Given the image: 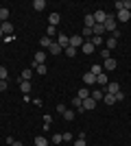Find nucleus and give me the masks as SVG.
<instances>
[{
	"instance_id": "nucleus-12",
	"label": "nucleus",
	"mask_w": 131,
	"mask_h": 146,
	"mask_svg": "<svg viewBox=\"0 0 131 146\" xmlns=\"http://www.w3.org/2000/svg\"><path fill=\"white\" fill-rule=\"evenodd\" d=\"M105 92H107V94H118V92H120V85H118V83H107Z\"/></svg>"
},
{
	"instance_id": "nucleus-31",
	"label": "nucleus",
	"mask_w": 131,
	"mask_h": 146,
	"mask_svg": "<svg viewBox=\"0 0 131 146\" xmlns=\"http://www.w3.org/2000/svg\"><path fill=\"white\" fill-rule=\"evenodd\" d=\"M53 35H57V29L48 24V29H46V37H50V39H53Z\"/></svg>"
},
{
	"instance_id": "nucleus-33",
	"label": "nucleus",
	"mask_w": 131,
	"mask_h": 146,
	"mask_svg": "<svg viewBox=\"0 0 131 146\" xmlns=\"http://www.w3.org/2000/svg\"><path fill=\"white\" fill-rule=\"evenodd\" d=\"M83 39H85V42H87V37H92V29H87V26H83Z\"/></svg>"
},
{
	"instance_id": "nucleus-26",
	"label": "nucleus",
	"mask_w": 131,
	"mask_h": 146,
	"mask_svg": "<svg viewBox=\"0 0 131 146\" xmlns=\"http://www.w3.org/2000/svg\"><path fill=\"white\" fill-rule=\"evenodd\" d=\"M35 146H48V140L44 135H39V137H35Z\"/></svg>"
},
{
	"instance_id": "nucleus-45",
	"label": "nucleus",
	"mask_w": 131,
	"mask_h": 146,
	"mask_svg": "<svg viewBox=\"0 0 131 146\" xmlns=\"http://www.w3.org/2000/svg\"><path fill=\"white\" fill-rule=\"evenodd\" d=\"M0 39H5V33H2V29H0Z\"/></svg>"
},
{
	"instance_id": "nucleus-43",
	"label": "nucleus",
	"mask_w": 131,
	"mask_h": 146,
	"mask_svg": "<svg viewBox=\"0 0 131 146\" xmlns=\"http://www.w3.org/2000/svg\"><path fill=\"white\" fill-rule=\"evenodd\" d=\"M0 92H7V81H0Z\"/></svg>"
},
{
	"instance_id": "nucleus-39",
	"label": "nucleus",
	"mask_w": 131,
	"mask_h": 146,
	"mask_svg": "<svg viewBox=\"0 0 131 146\" xmlns=\"http://www.w3.org/2000/svg\"><path fill=\"white\" fill-rule=\"evenodd\" d=\"M66 55H68V57H74V55H76V48H72V46H68V48H66Z\"/></svg>"
},
{
	"instance_id": "nucleus-34",
	"label": "nucleus",
	"mask_w": 131,
	"mask_h": 146,
	"mask_svg": "<svg viewBox=\"0 0 131 146\" xmlns=\"http://www.w3.org/2000/svg\"><path fill=\"white\" fill-rule=\"evenodd\" d=\"M63 118H66V120H74V111L66 109V111H63Z\"/></svg>"
},
{
	"instance_id": "nucleus-27",
	"label": "nucleus",
	"mask_w": 131,
	"mask_h": 146,
	"mask_svg": "<svg viewBox=\"0 0 131 146\" xmlns=\"http://www.w3.org/2000/svg\"><path fill=\"white\" fill-rule=\"evenodd\" d=\"M31 76H33L31 70H24V72L20 74V81H31Z\"/></svg>"
},
{
	"instance_id": "nucleus-2",
	"label": "nucleus",
	"mask_w": 131,
	"mask_h": 146,
	"mask_svg": "<svg viewBox=\"0 0 131 146\" xmlns=\"http://www.w3.org/2000/svg\"><path fill=\"white\" fill-rule=\"evenodd\" d=\"M44 61H46V52L44 50H39V52H35V57H33V68H37V66H44Z\"/></svg>"
},
{
	"instance_id": "nucleus-1",
	"label": "nucleus",
	"mask_w": 131,
	"mask_h": 146,
	"mask_svg": "<svg viewBox=\"0 0 131 146\" xmlns=\"http://www.w3.org/2000/svg\"><path fill=\"white\" fill-rule=\"evenodd\" d=\"M105 31H109V33H116L118 31V24H116V20H114V15H107V20H105Z\"/></svg>"
},
{
	"instance_id": "nucleus-35",
	"label": "nucleus",
	"mask_w": 131,
	"mask_h": 146,
	"mask_svg": "<svg viewBox=\"0 0 131 146\" xmlns=\"http://www.w3.org/2000/svg\"><path fill=\"white\" fill-rule=\"evenodd\" d=\"M61 142H63V137H61V133H57V135H53V144H61Z\"/></svg>"
},
{
	"instance_id": "nucleus-7",
	"label": "nucleus",
	"mask_w": 131,
	"mask_h": 146,
	"mask_svg": "<svg viewBox=\"0 0 131 146\" xmlns=\"http://www.w3.org/2000/svg\"><path fill=\"white\" fill-rule=\"evenodd\" d=\"M103 33H105V24H94V26H92V35L103 37Z\"/></svg>"
},
{
	"instance_id": "nucleus-4",
	"label": "nucleus",
	"mask_w": 131,
	"mask_h": 146,
	"mask_svg": "<svg viewBox=\"0 0 131 146\" xmlns=\"http://www.w3.org/2000/svg\"><path fill=\"white\" fill-rule=\"evenodd\" d=\"M92 15H94V22H96V24H105L107 13L103 11V9H98V11H96V13H92Z\"/></svg>"
},
{
	"instance_id": "nucleus-18",
	"label": "nucleus",
	"mask_w": 131,
	"mask_h": 146,
	"mask_svg": "<svg viewBox=\"0 0 131 146\" xmlns=\"http://www.w3.org/2000/svg\"><path fill=\"white\" fill-rule=\"evenodd\" d=\"M118 20L120 22H129L131 20V11H118Z\"/></svg>"
},
{
	"instance_id": "nucleus-41",
	"label": "nucleus",
	"mask_w": 131,
	"mask_h": 146,
	"mask_svg": "<svg viewBox=\"0 0 131 146\" xmlns=\"http://www.w3.org/2000/svg\"><path fill=\"white\" fill-rule=\"evenodd\" d=\"M114 96H116V103H120V100H125V94H122V92H118V94H114Z\"/></svg>"
},
{
	"instance_id": "nucleus-23",
	"label": "nucleus",
	"mask_w": 131,
	"mask_h": 146,
	"mask_svg": "<svg viewBox=\"0 0 131 146\" xmlns=\"http://www.w3.org/2000/svg\"><path fill=\"white\" fill-rule=\"evenodd\" d=\"M7 20H9V9H7V7H2V9H0V22L5 24Z\"/></svg>"
},
{
	"instance_id": "nucleus-28",
	"label": "nucleus",
	"mask_w": 131,
	"mask_h": 146,
	"mask_svg": "<svg viewBox=\"0 0 131 146\" xmlns=\"http://www.w3.org/2000/svg\"><path fill=\"white\" fill-rule=\"evenodd\" d=\"M81 105H83V100H81L79 96H74V98H72V107H76V111L81 109Z\"/></svg>"
},
{
	"instance_id": "nucleus-40",
	"label": "nucleus",
	"mask_w": 131,
	"mask_h": 146,
	"mask_svg": "<svg viewBox=\"0 0 131 146\" xmlns=\"http://www.w3.org/2000/svg\"><path fill=\"white\" fill-rule=\"evenodd\" d=\"M35 70H37V74H46V72H48V68H46V66H37Z\"/></svg>"
},
{
	"instance_id": "nucleus-29",
	"label": "nucleus",
	"mask_w": 131,
	"mask_h": 146,
	"mask_svg": "<svg viewBox=\"0 0 131 146\" xmlns=\"http://www.w3.org/2000/svg\"><path fill=\"white\" fill-rule=\"evenodd\" d=\"M61 137H63V142H74V135L70 133V131H66V133H61Z\"/></svg>"
},
{
	"instance_id": "nucleus-6",
	"label": "nucleus",
	"mask_w": 131,
	"mask_h": 146,
	"mask_svg": "<svg viewBox=\"0 0 131 146\" xmlns=\"http://www.w3.org/2000/svg\"><path fill=\"white\" fill-rule=\"evenodd\" d=\"M105 94H107L105 90H94V92H90V98H94V100L98 103V100H103V96H105Z\"/></svg>"
},
{
	"instance_id": "nucleus-22",
	"label": "nucleus",
	"mask_w": 131,
	"mask_h": 146,
	"mask_svg": "<svg viewBox=\"0 0 131 146\" xmlns=\"http://www.w3.org/2000/svg\"><path fill=\"white\" fill-rule=\"evenodd\" d=\"M76 96L81 98V100H85V98H90V90H87V87H81V90L76 92Z\"/></svg>"
},
{
	"instance_id": "nucleus-15",
	"label": "nucleus",
	"mask_w": 131,
	"mask_h": 146,
	"mask_svg": "<svg viewBox=\"0 0 131 146\" xmlns=\"http://www.w3.org/2000/svg\"><path fill=\"white\" fill-rule=\"evenodd\" d=\"M20 92H22V94H29V92H31V81H20Z\"/></svg>"
},
{
	"instance_id": "nucleus-3",
	"label": "nucleus",
	"mask_w": 131,
	"mask_h": 146,
	"mask_svg": "<svg viewBox=\"0 0 131 146\" xmlns=\"http://www.w3.org/2000/svg\"><path fill=\"white\" fill-rule=\"evenodd\" d=\"M94 107H96V100H94V98H85V100H83V105H81V109H79V111H92Z\"/></svg>"
},
{
	"instance_id": "nucleus-16",
	"label": "nucleus",
	"mask_w": 131,
	"mask_h": 146,
	"mask_svg": "<svg viewBox=\"0 0 131 146\" xmlns=\"http://www.w3.org/2000/svg\"><path fill=\"white\" fill-rule=\"evenodd\" d=\"M61 46H59V44H57V42H53V44H50V48H48V52H50V55H59V52H61Z\"/></svg>"
},
{
	"instance_id": "nucleus-25",
	"label": "nucleus",
	"mask_w": 131,
	"mask_h": 146,
	"mask_svg": "<svg viewBox=\"0 0 131 146\" xmlns=\"http://www.w3.org/2000/svg\"><path fill=\"white\" fill-rule=\"evenodd\" d=\"M103 103L105 105H114L116 103V96H114V94H105V96H103Z\"/></svg>"
},
{
	"instance_id": "nucleus-10",
	"label": "nucleus",
	"mask_w": 131,
	"mask_h": 146,
	"mask_svg": "<svg viewBox=\"0 0 131 146\" xmlns=\"http://www.w3.org/2000/svg\"><path fill=\"white\" fill-rule=\"evenodd\" d=\"M57 44H59V46H61V48L66 50V48L70 46V37H66V35L61 33V35H59V39H57Z\"/></svg>"
},
{
	"instance_id": "nucleus-14",
	"label": "nucleus",
	"mask_w": 131,
	"mask_h": 146,
	"mask_svg": "<svg viewBox=\"0 0 131 146\" xmlns=\"http://www.w3.org/2000/svg\"><path fill=\"white\" fill-rule=\"evenodd\" d=\"M81 50H83V55H92V52H94V46H92V42H83Z\"/></svg>"
},
{
	"instance_id": "nucleus-13",
	"label": "nucleus",
	"mask_w": 131,
	"mask_h": 146,
	"mask_svg": "<svg viewBox=\"0 0 131 146\" xmlns=\"http://www.w3.org/2000/svg\"><path fill=\"white\" fill-rule=\"evenodd\" d=\"M87 42H92V46H94V48H100V46L105 44V39H103V37H96V35H92V39H87Z\"/></svg>"
},
{
	"instance_id": "nucleus-5",
	"label": "nucleus",
	"mask_w": 131,
	"mask_h": 146,
	"mask_svg": "<svg viewBox=\"0 0 131 146\" xmlns=\"http://www.w3.org/2000/svg\"><path fill=\"white\" fill-rule=\"evenodd\" d=\"M83 42H85V39H83L81 35H72L70 37V46H72V48H81Z\"/></svg>"
},
{
	"instance_id": "nucleus-21",
	"label": "nucleus",
	"mask_w": 131,
	"mask_h": 146,
	"mask_svg": "<svg viewBox=\"0 0 131 146\" xmlns=\"http://www.w3.org/2000/svg\"><path fill=\"white\" fill-rule=\"evenodd\" d=\"M116 66H118V63H116V59H112V57H109V59H105V70H116Z\"/></svg>"
},
{
	"instance_id": "nucleus-32",
	"label": "nucleus",
	"mask_w": 131,
	"mask_h": 146,
	"mask_svg": "<svg viewBox=\"0 0 131 146\" xmlns=\"http://www.w3.org/2000/svg\"><path fill=\"white\" fill-rule=\"evenodd\" d=\"M7 76H9L7 68H5V66H0V81H7Z\"/></svg>"
},
{
	"instance_id": "nucleus-11",
	"label": "nucleus",
	"mask_w": 131,
	"mask_h": 146,
	"mask_svg": "<svg viewBox=\"0 0 131 146\" xmlns=\"http://www.w3.org/2000/svg\"><path fill=\"white\" fill-rule=\"evenodd\" d=\"M96 83H98L100 87H107V83H109V79H107V74H105V72H100L98 76H96Z\"/></svg>"
},
{
	"instance_id": "nucleus-8",
	"label": "nucleus",
	"mask_w": 131,
	"mask_h": 146,
	"mask_svg": "<svg viewBox=\"0 0 131 146\" xmlns=\"http://www.w3.org/2000/svg\"><path fill=\"white\" fill-rule=\"evenodd\" d=\"M0 29H2V33H5V37H11L13 35V24H11V22H5Z\"/></svg>"
},
{
	"instance_id": "nucleus-44",
	"label": "nucleus",
	"mask_w": 131,
	"mask_h": 146,
	"mask_svg": "<svg viewBox=\"0 0 131 146\" xmlns=\"http://www.w3.org/2000/svg\"><path fill=\"white\" fill-rule=\"evenodd\" d=\"M11 146H22V142H18V140H13V144Z\"/></svg>"
},
{
	"instance_id": "nucleus-30",
	"label": "nucleus",
	"mask_w": 131,
	"mask_h": 146,
	"mask_svg": "<svg viewBox=\"0 0 131 146\" xmlns=\"http://www.w3.org/2000/svg\"><path fill=\"white\" fill-rule=\"evenodd\" d=\"M94 24H96V22H94V15H85V26L87 29H92Z\"/></svg>"
},
{
	"instance_id": "nucleus-19",
	"label": "nucleus",
	"mask_w": 131,
	"mask_h": 146,
	"mask_svg": "<svg viewBox=\"0 0 131 146\" xmlns=\"http://www.w3.org/2000/svg\"><path fill=\"white\" fill-rule=\"evenodd\" d=\"M59 20H61V15H59V13H50L48 22H50V26H57V24H59Z\"/></svg>"
},
{
	"instance_id": "nucleus-20",
	"label": "nucleus",
	"mask_w": 131,
	"mask_h": 146,
	"mask_svg": "<svg viewBox=\"0 0 131 146\" xmlns=\"http://www.w3.org/2000/svg\"><path fill=\"white\" fill-rule=\"evenodd\" d=\"M105 46H107V50H114L116 46H118V39H116V37H109V39L105 42Z\"/></svg>"
},
{
	"instance_id": "nucleus-38",
	"label": "nucleus",
	"mask_w": 131,
	"mask_h": 146,
	"mask_svg": "<svg viewBox=\"0 0 131 146\" xmlns=\"http://www.w3.org/2000/svg\"><path fill=\"white\" fill-rule=\"evenodd\" d=\"M100 57H103V59H109V57H112V50L103 48V50H100Z\"/></svg>"
},
{
	"instance_id": "nucleus-24",
	"label": "nucleus",
	"mask_w": 131,
	"mask_h": 146,
	"mask_svg": "<svg viewBox=\"0 0 131 146\" xmlns=\"http://www.w3.org/2000/svg\"><path fill=\"white\" fill-rule=\"evenodd\" d=\"M33 9H35V11H44V9H46V2H44V0H35V2H33Z\"/></svg>"
},
{
	"instance_id": "nucleus-9",
	"label": "nucleus",
	"mask_w": 131,
	"mask_h": 146,
	"mask_svg": "<svg viewBox=\"0 0 131 146\" xmlns=\"http://www.w3.org/2000/svg\"><path fill=\"white\" fill-rule=\"evenodd\" d=\"M83 83H85V85H94V83H96V76H94L92 72H85L83 74Z\"/></svg>"
},
{
	"instance_id": "nucleus-36",
	"label": "nucleus",
	"mask_w": 131,
	"mask_h": 146,
	"mask_svg": "<svg viewBox=\"0 0 131 146\" xmlns=\"http://www.w3.org/2000/svg\"><path fill=\"white\" fill-rule=\"evenodd\" d=\"M90 72H92L94 76H98V74H100V66H98V63H94V66H92V70H90Z\"/></svg>"
},
{
	"instance_id": "nucleus-17",
	"label": "nucleus",
	"mask_w": 131,
	"mask_h": 146,
	"mask_svg": "<svg viewBox=\"0 0 131 146\" xmlns=\"http://www.w3.org/2000/svg\"><path fill=\"white\" fill-rule=\"evenodd\" d=\"M50 44H53V39H50V37H46V35H44L42 39H39V46H42V50L50 48Z\"/></svg>"
},
{
	"instance_id": "nucleus-42",
	"label": "nucleus",
	"mask_w": 131,
	"mask_h": 146,
	"mask_svg": "<svg viewBox=\"0 0 131 146\" xmlns=\"http://www.w3.org/2000/svg\"><path fill=\"white\" fill-rule=\"evenodd\" d=\"M57 111H59V113L63 116V111H66V105H57Z\"/></svg>"
},
{
	"instance_id": "nucleus-37",
	"label": "nucleus",
	"mask_w": 131,
	"mask_h": 146,
	"mask_svg": "<svg viewBox=\"0 0 131 146\" xmlns=\"http://www.w3.org/2000/svg\"><path fill=\"white\" fill-rule=\"evenodd\" d=\"M72 146H85V137H76V140L72 142Z\"/></svg>"
}]
</instances>
